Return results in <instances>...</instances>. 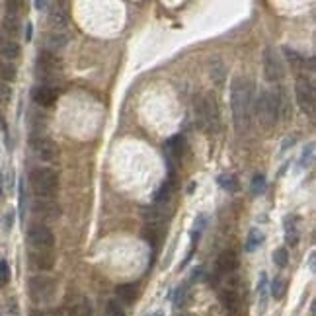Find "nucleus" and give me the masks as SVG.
<instances>
[{
	"label": "nucleus",
	"instance_id": "obj_1",
	"mask_svg": "<svg viewBox=\"0 0 316 316\" xmlns=\"http://www.w3.org/2000/svg\"><path fill=\"white\" fill-rule=\"evenodd\" d=\"M254 106V84L252 80L236 76L230 82V110L234 117V127L238 133H246L252 119Z\"/></svg>",
	"mask_w": 316,
	"mask_h": 316
},
{
	"label": "nucleus",
	"instance_id": "obj_2",
	"mask_svg": "<svg viewBox=\"0 0 316 316\" xmlns=\"http://www.w3.org/2000/svg\"><path fill=\"white\" fill-rule=\"evenodd\" d=\"M252 114H256V119L260 121V125L266 131H271L277 125L279 119V98L277 88L262 90L256 98H254Z\"/></svg>",
	"mask_w": 316,
	"mask_h": 316
},
{
	"label": "nucleus",
	"instance_id": "obj_3",
	"mask_svg": "<svg viewBox=\"0 0 316 316\" xmlns=\"http://www.w3.org/2000/svg\"><path fill=\"white\" fill-rule=\"evenodd\" d=\"M29 184H31V190L36 191V195H39L41 199H47L51 195H55V191L59 188V176L51 168H36L29 174Z\"/></svg>",
	"mask_w": 316,
	"mask_h": 316
},
{
	"label": "nucleus",
	"instance_id": "obj_4",
	"mask_svg": "<svg viewBox=\"0 0 316 316\" xmlns=\"http://www.w3.org/2000/svg\"><path fill=\"white\" fill-rule=\"evenodd\" d=\"M57 291V283L47 275H36L29 279V297L38 304L51 303Z\"/></svg>",
	"mask_w": 316,
	"mask_h": 316
},
{
	"label": "nucleus",
	"instance_id": "obj_5",
	"mask_svg": "<svg viewBox=\"0 0 316 316\" xmlns=\"http://www.w3.org/2000/svg\"><path fill=\"white\" fill-rule=\"evenodd\" d=\"M295 92H297V103L301 106V110L312 117L314 115V88H312L310 80L304 76H299L297 84H295Z\"/></svg>",
	"mask_w": 316,
	"mask_h": 316
},
{
	"label": "nucleus",
	"instance_id": "obj_6",
	"mask_svg": "<svg viewBox=\"0 0 316 316\" xmlns=\"http://www.w3.org/2000/svg\"><path fill=\"white\" fill-rule=\"evenodd\" d=\"M27 242L31 244V248L47 252L55 246V236L45 225H33L27 230Z\"/></svg>",
	"mask_w": 316,
	"mask_h": 316
},
{
	"label": "nucleus",
	"instance_id": "obj_7",
	"mask_svg": "<svg viewBox=\"0 0 316 316\" xmlns=\"http://www.w3.org/2000/svg\"><path fill=\"white\" fill-rule=\"evenodd\" d=\"M264 76H266L267 82H279L285 76L281 57L275 49H266V53H264Z\"/></svg>",
	"mask_w": 316,
	"mask_h": 316
},
{
	"label": "nucleus",
	"instance_id": "obj_8",
	"mask_svg": "<svg viewBox=\"0 0 316 316\" xmlns=\"http://www.w3.org/2000/svg\"><path fill=\"white\" fill-rule=\"evenodd\" d=\"M201 123L205 125V129H209V131H217V129H219V106H217L215 94H207V96L203 98Z\"/></svg>",
	"mask_w": 316,
	"mask_h": 316
},
{
	"label": "nucleus",
	"instance_id": "obj_9",
	"mask_svg": "<svg viewBox=\"0 0 316 316\" xmlns=\"http://www.w3.org/2000/svg\"><path fill=\"white\" fill-rule=\"evenodd\" d=\"M31 151L41 160H55L59 156V147L51 139H45V137L31 139Z\"/></svg>",
	"mask_w": 316,
	"mask_h": 316
},
{
	"label": "nucleus",
	"instance_id": "obj_10",
	"mask_svg": "<svg viewBox=\"0 0 316 316\" xmlns=\"http://www.w3.org/2000/svg\"><path fill=\"white\" fill-rule=\"evenodd\" d=\"M33 213L41 217V219H45V221H57L61 217V209H59V205L55 201L39 197L38 201L33 203Z\"/></svg>",
	"mask_w": 316,
	"mask_h": 316
},
{
	"label": "nucleus",
	"instance_id": "obj_11",
	"mask_svg": "<svg viewBox=\"0 0 316 316\" xmlns=\"http://www.w3.org/2000/svg\"><path fill=\"white\" fill-rule=\"evenodd\" d=\"M38 66L41 71H45V73H61L63 61H61V57H57L53 51H43V53H39Z\"/></svg>",
	"mask_w": 316,
	"mask_h": 316
},
{
	"label": "nucleus",
	"instance_id": "obj_12",
	"mask_svg": "<svg viewBox=\"0 0 316 316\" xmlns=\"http://www.w3.org/2000/svg\"><path fill=\"white\" fill-rule=\"evenodd\" d=\"M31 98L39 106H43V108H51L57 98H59V94H57V90H53L51 86H36V88L31 90Z\"/></svg>",
	"mask_w": 316,
	"mask_h": 316
},
{
	"label": "nucleus",
	"instance_id": "obj_13",
	"mask_svg": "<svg viewBox=\"0 0 316 316\" xmlns=\"http://www.w3.org/2000/svg\"><path fill=\"white\" fill-rule=\"evenodd\" d=\"M277 98H279V117H281L283 121H289L293 115V103H291L289 92L283 88V86H279Z\"/></svg>",
	"mask_w": 316,
	"mask_h": 316
},
{
	"label": "nucleus",
	"instance_id": "obj_14",
	"mask_svg": "<svg viewBox=\"0 0 316 316\" xmlns=\"http://www.w3.org/2000/svg\"><path fill=\"white\" fill-rule=\"evenodd\" d=\"M29 260H31V266L41 269V271H47V269H51V267L55 266V258H53V254L43 252V250L31 252L29 254Z\"/></svg>",
	"mask_w": 316,
	"mask_h": 316
},
{
	"label": "nucleus",
	"instance_id": "obj_15",
	"mask_svg": "<svg viewBox=\"0 0 316 316\" xmlns=\"http://www.w3.org/2000/svg\"><path fill=\"white\" fill-rule=\"evenodd\" d=\"M217 266H219V269L223 273H232L238 267V258H236V254L232 252V250H225V252H221V256H219Z\"/></svg>",
	"mask_w": 316,
	"mask_h": 316
},
{
	"label": "nucleus",
	"instance_id": "obj_16",
	"mask_svg": "<svg viewBox=\"0 0 316 316\" xmlns=\"http://www.w3.org/2000/svg\"><path fill=\"white\" fill-rule=\"evenodd\" d=\"M164 149L170 156L180 158V156L184 154V149H186V137H184V135H176V137L168 139L166 141V145H164Z\"/></svg>",
	"mask_w": 316,
	"mask_h": 316
},
{
	"label": "nucleus",
	"instance_id": "obj_17",
	"mask_svg": "<svg viewBox=\"0 0 316 316\" xmlns=\"http://www.w3.org/2000/svg\"><path fill=\"white\" fill-rule=\"evenodd\" d=\"M267 273H260V283H258V310L260 314H264L267 308Z\"/></svg>",
	"mask_w": 316,
	"mask_h": 316
},
{
	"label": "nucleus",
	"instance_id": "obj_18",
	"mask_svg": "<svg viewBox=\"0 0 316 316\" xmlns=\"http://www.w3.org/2000/svg\"><path fill=\"white\" fill-rule=\"evenodd\" d=\"M221 303H223V306L227 308L228 312H236L238 310V306H240V299H238V295H236V291H223L221 293Z\"/></svg>",
	"mask_w": 316,
	"mask_h": 316
},
{
	"label": "nucleus",
	"instance_id": "obj_19",
	"mask_svg": "<svg viewBox=\"0 0 316 316\" xmlns=\"http://www.w3.org/2000/svg\"><path fill=\"white\" fill-rule=\"evenodd\" d=\"M115 293H117V297L123 301V303H133L135 299H137V285H133V283H125V285H119L117 289H115Z\"/></svg>",
	"mask_w": 316,
	"mask_h": 316
},
{
	"label": "nucleus",
	"instance_id": "obj_20",
	"mask_svg": "<svg viewBox=\"0 0 316 316\" xmlns=\"http://www.w3.org/2000/svg\"><path fill=\"white\" fill-rule=\"evenodd\" d=\"M47 22H49V25L53 27V29H63V27H66V24H68V20H66V14H64L63 10H59V8L51 10L49 18H47Z\"/></svg>",
	"mask_w": 316,
	"mask_h": 316
},
{
	"label": "nucleus",
	"instance_id": "obj_21",
	"mask_svg": "<svg viewBox=\"0 0 316 316\" xmlns=\"http://www.w3.org/2000/svg\"><path fill=\"white\" fill-rule=\"evenodd\" d=\"M0 55L8 61L18 59L20 57V45L16 41H4V43H0Z\"/></svg>",
	"mask_w": 316,
	"mask_h": 316
},
{
	"label": "nucleus",
	"instance_id": "obj_22",
	"mask_svg": "<svg viewBox=\"0 0 316 316\" xmlns=\"http://www.w3.org/2000/svg\"><path fill=\"white\" fill-rule=\"evenodd\" d=\"M283 53L287 55V61L295 66V68H299V71H303L304 66H306V59H304L303 55L299 53V51L291 49V47H283Z\"/></svg>",
	"mask_w": 316,
	"mask_h": 316
},
{
	"label": "nucleus",
	"instance_id": "obj_23",
	"mask_svg": "<svg viewBox=\"0 0 316 316\" xmlns=\"http://www.w3.org/2000/svg\"><path fill=\"white\" fill-rule=\"evenodd\" d=\"M264 242V234H262V230L260 228H252L250 230V234H248V238H246V246H244V250L246 252H254L260 244Z\"/></svg>",
	"mask_w": 316,
	"mask_h": 316
},
{
	"label": "nucleus",
	"instance_id": "obj_24",
	"mask_svg": "<svg viewBox=\"0 0 316 316\" xmlns=\"http://www.w3.org/2000/svg\"><path fill=\"white\" fill-rule=\"evenodd\" d=\"M285 240L291 246H297V242H299V228L295 227V219L285 221Z\"/></svg>",
	"mask_w": 316,
	"mask_h": 316
},
{
	"label": "nucleus",
	"instance_id": "obj_25",
	"mask_svg": "<svg viewBox=\"0 0 316 316\" xmlns=\"http://www.w3.org/2000/svg\"><path fill=\"white\" fill-rule=\"evenodd\" d=\"M66 41H68V36H64V33H51L47 38V47L49 49H61L66 45Z\"/></svg>",
	"mask_w": 316,
	"mask_h": 316
},
{
	"label": "nucleus",
	"instance_id": "obj_26",
	"mask_svg": "<svg viewBox=\"0 0 316 316\" xmlns=\"http://www.w3.org/2000/svg\"><path fill=\"white\" fill-rule=\"evenodd\" d=\"M0 78H2V82H12L16 80V66L10 63H0Z\"/></svg>",
	"mask_w": 316,
	"mask_h": 316
},
{
	"label": "nucleus",
	"instance_id": "obj_27",
	"mask_svg": "<svg viewBox=\"0 0 316 316\" xmlns=\"http://www.w3.org/2000/svg\"><path fill=\"white\" fill-rule=\"evenodd\" d=\"M285 289H287V281L281 277H275L273 279V283H271V295L275 297V299H283V295H285Z\"/></svg>",
	"mask_w": 316,
	"mask_h": 316
},
{
	"label": "nucleus",
	"instance_id": "obj_28",
	"mask_svg": "<svg viewBox=\"0 0 316 316\" xmlns=\"http://www.w3.org/2000/svg\"><path fill=\"white\" fill-rule=\"evenodd\" d=\"M266 176L264 174H254L252 178V193L254 195H260L266 191Z\"/></svg>",
	"mask_w": 316,
	"mask_h": 316
},
{
	"label": "nucleus",
	"instance_id": "obj_29",
	"mask_svg": "<svg viewBox=\"0 0 316 316\" xmlns=\"http://www.w3.org/2000/svg\"><path fill=\"white\" fill-rule=\"evenodd\" d=\"M273 262H275V266L279 267H285L289 264V252H287V248H277L275 252H273Z\"/></svg>",
	"mask_w": 316,
	"mask_h": 316
},
{
	"label": "nucleus",
	"instance_id": "obj_30",
	"mask_svg": "<svg viewBox=\"0 0 316 316\" xmlns=\"http://www.w3.org/2000/svg\"><path fill=\"white\" fill-rule=\"evenodd\" d=\"M20 22H18V16H6L4 18V29L10 33V36H16L20 31Z\"/></svg>",
	"mask_w": 316,
	"mask_h": 316
},
{
	"label": "nucleus",
	"instance_id": "obj_31",
	"mask_svg": "<svg viewBox=\"0 0 316 316\" xmlns=\"http://www.w3.org/2000/svg\"><path fill=\"white\" fill-rule=\"evenodd\" d=\"M172 188H174V184H170V182H166L164 186L160 188V190L156 191V203H164L170 199V195H172Z\"/></svg>",
	"mask_w": 316,
	"mask_h": 316
},
{
	"label": "nucleus",
	"instance_id": "obj_32",
	"mask_svg": "<svg viewBox=\"0 0 316 316\" xmlns=\"http://www.w3.org/2000/svg\"><path fill=\"white\" fill-rule=\"evenodd\" d=\"M219 186L225 188V190H228V191L238 190V182H236V178L234 176H221L219 178Z\"/></svg>",
	"mask_w": 316,
	"mask_h": 316
},
{
	"label": "nucleus",
	"instance_id": "obj_33",
	"mask_svg": "<svg viewBox=\"0 0 316 316\" xmlns=\"http://www.w3.org/2000/svg\"><path fill=\"white\" fill-rule=\"evenodd\" d=\"M12 100V88H10V84H6V82H2L0 80V103H10Z\"/></svg>",
	"mask_w": 316,
	"mask_h": 316
},
{
	"label": "nucleus",
	"instance_id": "obj_34",
	"mask_svg": "<svg viewBox=\"0 0 316 316\" xmlns=\"http://www.w3.org/2000/svg\"><path fill=\"white\" fill-rule=\"evenodd\" d=\"M75 316H92V304H90V301L82 299L80 304L75 308Z\"/></svg>",
	"mask_w": 316,
	"mask_h": 316
},
{
	"label": "nucleus",
	"instance_id": "obj_35",
	"mask_svg": "<svg viewBox=\"0 0 316 316\" xmlns=\"http://www.w3.org/2000/svg\"><path fill=\"white\" fill-rule=\"evenodd\" d=\"M10 281V266L6 260H0V285H6Z\"/></svg>",
	"mask_w": 316,
	"mask_h": 316
},
{
	"label": "nucleus",
	"instance_id": "obj_36",
	"mask_svg": "<svg viewBox=\"0 0 316 316\" xmlns=\"http://www.w3.org/2000/svg\"><path fill=\"white\" fill-rule=\"evenodd\" d=\"M108 316H125V310L119 304V301H110L108 303Z\"/></svg>",
	"mask_w": 316,
	"mask_h": 316
},
{
	"label": "nucleus",
	"instance_id": "obj_37",
	"mask_svg": "<svg viewBox=\"0 0 316 316\" xmlns=\"http://www.w3.org/2000/svg\"><path fill=\"white\" fill-rule=\"evenodd\" d=\"M312 156H314V145H308V149H304L303 156H301V166H303V168H306V166L310 164Z\"/></svg>",
	"mask_w": 316,
	"mask_h": 316
},
{
	"label": "nucleus",
	"instance_id": "obj_38",
	"mask_svg": "<svg viewBox=\"0 0 316 316\" xmlns=\"http://www.w3.org/2000/svg\"><path fill=\"white\" fill-rule=\"evenodd\" d=\"M24 209H25V188H24V180H20V211H22V217H24Z\"/></svg>",
	"mask_w": 316,
	"mask_h": 316
},
{
	"label": "nucleus",
	"instance_id": "obj_39",
	"mask_svg": "<svg viewBox=\"0 0 316 316\" xmlns=\"http://www.w3.org/2000/svg\"><path fill=\"white\" fill-rule=\"evenodd\" d=\"M33 6H36L38 10H47L51 4L49 2H45V0H36V2H33Z\"/></svg>",
	"mask_w": 316,
	"mask_h": 316
},
{
	"label": "nucleus",
	"instance_id": "obj_40",
	"mask_svg": "<svg viewBox=\"0 0 316 316\" xmlns=\"http://www.w3.org/2000/svg\"><path fill=\"white\" fill-rule=\"evenodd\" d=\"M8 316H18V306H16V301H10V306H8Z\"/></svg>",
	"mask_w": 316,
	"mask_h": 316
},
{
	"label": "nucleus",
	"instance_id": "obj_41",
	"mask_svg": "<svg viewBox=\"0 0 316 316\" xmlns=\"http://www.w3.org/2000/svg\"><path fill=\"white\" fill-rule=\"evenodd\" d=\"M25 39H31V24H25Z\"/></svg>",
	"mask_w": 316,
	"mask_h": 316
},
{
	"label": "nucleus",
	"instance_id": "obj_42",
	"mask_svg": "<svg viewBox=\"0 0 316 316\" xmlns=\"http://www.w3.org/2000/svg\"><path fill=\"white\" fill-rule=\"evenodd\" d=\"M4 199V190H2V174H0V201Z\"/></svg>",
	"mask_w": 316,
	"mask_h": 316
},
{
	"label": "nucleus",
	"instance_id": "obj_43",
	"mask_svg": "<svg viewBox=\"0 0 316 316\" xmlns=\"http://www.w3.org/2000/svg\"><path fill=\"white\" fill-rule=\"evenodd\" d=\"M310 269H314V252L310 254Z\"/></svg>",
	"mask_w": 316,
	"mask_h": 316
},
{
	"label": "nucleus",
	"instance_id": "obj_44",
	"mask_svg": "<svg viewBox=\"0 0 316 316\" xmlns=\"http://www.w3.org/2000/svg\"><path fill=\"white\" fill-rule=\"evenodd\" d=\"M151 316H162V312H152Z\"/></svg>",
	"mask_w": 316,
	"mask_h": 316
},
{
	"label": "nucleus",
	"instance_id": "obj_45",
	"mask_svg": "<svg viewBox=\"0 0 316 316\" xmlns=\"http://www.w3.org/2000/svg\"><path fill=\"white\" fill-rule=\"evenodd\" d=\"M0 119H2V117H0Z\"/></svg>",
	"mask_w": 316,
	"mask_h": 316
}]
</instances>
